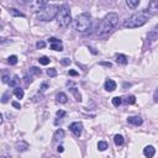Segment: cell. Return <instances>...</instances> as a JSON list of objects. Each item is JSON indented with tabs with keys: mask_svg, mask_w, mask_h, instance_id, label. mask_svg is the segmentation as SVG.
<instances>
[{
	"mask_svg": "<svg viewBox=\"0 0 158 158\" xmlns=\"http://www.w3.org/2000/svg\"><path fill=\"white\" fill-rule=\"evenodd\" d=\"M117 22H119V15L116 14V12H109V14L101 20V22L98 27L97 35L100 37L107 35L116 25H117Z\"/></svg>",
	"mask_w": 158,
	"mask_h": 158,
	"instance_id": "6da1fadb",
	"label": "cell"
},
{
	"mask_svg": "<svg viewBox=\"0 0 158 158\" xmlns=\"http://www.w3.org/2000/svg\"><path fill=\"white\" fill-rule=\"evenodd\" d=\"M148 21V14L147 11H140L136 14L131 15L127 20L124 21V27L126 28H136V27H141Z\"/></svg>",
	"mask_w": 158,
	"mask_h": 158,
	"instance_id": "7a4b0ae2",
	"label": "cell"
},
{
	"mask_svg": "<svg viewBox=\"0 0 158 158\" xmlns=\"http://www.w3.org/2000/svg\"><path fill=\"white\" fill-rule=\"evenodd\" d=\"M73 27L78 32H86L91 27V16L89 12H83L73 20Z\"/></svg>",
	"mask_w": 158,
	"mask_h": 158,
	"instance_id": "3957f363",
	"label": "cell"
},
{
	"mask_svg": "<svg viewBox=\"0 0 158 158\" xmlns=\"http://www.w3.org/2000/svg\"><path fill=\"white\" fill-rule=\"evenodd\" d=\"M58 10H59V6L58 5H55V4H47V6H46L41 12H38L37 19H38L40 21H45V22L52 21V20L57 16Z\"/></svg>",
	"mask_w": 158,
	"mask_h": 158,
	"instance_id": "277c9868",
	"label": "cell"
},
{
	"mask_svg": "<svg viewBox=\"0 0 158 158\" xmlns=\"http://www.w3.org/2000/svg\"><path fill=\"white\" fill-rule=\"evenodd\" d=\"M57 19H58V25L61 27H68L69 24L72 22V15H70V10L68 4H63L57 14Z\"/></svg>",
	"mask_w": 158,
	"mask_h": 158,
	"instance_id": "5b68a950",
	"label": "cell"
},
{
	"mask_svg": "<svg viewBox=\"0 0 158 158\" xmlns=\"http://www.w3.org/2000/svg\"><path fill=\"white\" fill-rule=\"evenodd\" d=\"M28 6L30 9L35 12H41L46 6H47V3L46 1H42V0H35V1H31L28 3Z\"/></svg>",
	"mask_w": 158,
	"mask_h": 158,
	"instance_id": "8992f818",
	"label": "cell"
},
{
	"mask_svg": "<svg viewBox=\"0 0 158 158\" xmlns=\"http://www.w3.org/2000/svg\"><path fill=\"white\" fill-rule=\"evenodd\" d=\"M69 130L73 132L77 137H79L83 132V124L82 122H73L69 125Z\"/></svg>",
	"mask_w": 158,
	"mask_h": 158,
	"instance_id": "52a82bcc",
	"label": "cell"
},
{
	"mask_svg": "<svg viewBox=\"0 0 158 158\" xmlns=\"http://www.w3.org/2000/svg\"><path fill=\"white\" fill-rule=\"evenodd\" d=\"M104 88H105L106 91H114L116 89V82L113 80V79H107L104 84Z\"/></svg>",
	"mask_w": 158,
	"mask_h": 158,
	"instance_id": "ba28073f",
	"label": "cell"
},
{
	"mask_svg": "<svg viewBox=\"0 0 158 158\" xmlns=\"http://www.w3.org/2000/svg\"><path fill=\"white\" fill-rule=\"evenodd\" d=\"M28 143L26 142V141H20V142H18L16 143V146H15V148H16V151L18 152H25V151H27L28 149Z\"/></svg>",
	"mask_w": 158,
	"mask_h": 158,
	"instance_id": "9c48e42d",
	"label": "cell"
},
{
	"mask_svg": "<svg viewBox=\"0 0 158 158\" xmlns=\"http://www.w3.org/2000/svg\"><path fill=\"white\" fill-rule=\"evenodd\" d=\"M155 153H156V148L153 146H146L143 148V155L147 158H152L153 156H155Z\"/></svg>",
	"mask_w": 158,
	"mask_h": 158,
	"instance_id": "30bf717a",
	"label": "cell"
},
{
	"mask_svg": "<svg viewBox=\"0 0 158 158\" xmlns=\"http://www.w3.org/2000/svg\"><path fill=\"white\" fill-rule=\"evenodd\" d=\"M127 122L135 125V126H141V125H142V122H143V120L141 119L140 116H131V117L127 119Z\"/></svg>",
	"mask_w": 158,
	"mask_h": 158,
	"instance_id": "8fae6325",
	"label": "cell"
},
{
	"mask_svg": "<svg viewBox=\"0 0 158 158\" xmlns=\"http://www.w3.org/2000/svg\"><path fill=\"white\" fill-rule=\"evenodd\" d=\"M64 131L62 130V128H59V130H57L55 132V135H53V141L55 142H58V141H61V140H63L64 138Z\"/></svg>",
	"mask_w": 158,
	"mask_h": 158,
	"instance_id": "7c38bea8",
	"label": "cell"
},
{
	"mask_svg": "<svg viewBox=\"0 0 158 158\" xmlns=\"http://www.w3.org/2000/svg\"><path fill=\"white\" fill-rule=\"evenodd\" d=\"M158 38V32H157V28H153L151 32H148L147 35V40L149 42H156V40Z\"/></svg>",
	"mask_w": 158,
	"mask_h": 158,
	"instance_id": "4fadbf2b",
	"label": "cell"
},
{
	"mask_svg": "<svg viewBox=\"0 0 158 158\" xmlns=\"http://www.w3.org/2000/svg\"><path fill=\"white\" fill-rule=\"evenodd\" d=\"M148 11H151L152 15H156L157 11H158V1H151L148 5Z\"/></svg>",
	"mask_w": 158,
	"mask_h": 158,
	"instance_id": "5bb4252c",
	"label": "cell"
},
{
	"mask_svg": "<svg viewBox=\"0 0 158 158\" xmlns=\"http://www.w3.org/2000/svg\"><path fill=\"white\" fill-rule=\"evenodd\" d=\"M56 100L57 103H61V104H65L68 100V98H67V95H65L64 93H58L56 95Z\"/></svg>",
	"mask_w": 158,
	"mask_h": 158,
	"instance_id": "9a60e30c",
	"label": "cell"
},
{
	"mask_svg": "<svg viewBox=\"0 0 158 158\" xmlns=\"http://www.w3.org/2000/svg\"><path fill=\"white\" fill-rule=\"evenodd\" d=\"M116 62H117L119 64H122V65H126L127 64V57L125 56V55H117L116 56Z\"/></svg>",
	"mask_w": 158,
	"mask_h": 158,
	"instance_id": "2e32d148",
	"label": "cell"
},
{
	"mask_svg": "<svg viewBox=\"0 0 158 158\" xmlns=\"http://www.w3.org/2000/svg\"><path fill=\"white\" fill-rule=\"evenodd\" d=\"M14 95L18 99H22L24 98V95H25V91H24V89H21L20 86H18V88H15L14 89Z\"/></svg>",
	"mask_w": 158,
	"mask_h": 158,
	"instance_id": "e0dca14e",
	"label": "cell"
},
{
	"mask_svg": "<svg viewBox=\"0 0 158 158\" xmlns=\"http://www.w3.org/2000/svg\"><path fill=\"white\" fill-rule=\"evenodd\" d=\"M51 49L53 51H63V45H62V41L61 42H55V43H51Z\"/></svg>",
	"mask_w": 158,
	"mask_h": 158,
	"instance_id": "ac0fdd59",
	"label": "cell"
},
{
	"mask_svg": "<svg viewBox=\"0 0 158 158\" xmlns=\"http://www.w3.org/2000/svg\"><path fill=\"white\" fill-rule=\"evenodd\" d=\"M19 82H20V79L18 76H14L12 77V79L9 82V85L11 86V88H18V84H19Z\"/></svg>",
	"mask_w": 158,
	"mask_h": 158,
	"instance_id": "d6986e66",
	"label": "cell"
},
{
	"mask_svg": "<svg viewBox=\"0 0 158 158\" xmlns=\"http://www.w3.org/2000/svg\"><path fill=\"white\" fill-rule=\"evenodd\" d=\"M69 90H70V91H72V94L74 95V98H76V100H77V101H79V103H80V101H82V95H80V94H79V91L77 90V88H70Z\"/></svg>",
	"mask_w": 158,
	"mask_h": 158,
	"instance_id": "ffe728a7",
	"label": "cell"
},
{
	"mask_svg": "<svg viewBox=\"0 0 158 158\" xmlns=\"http://www.w3.org/2000/svg\"><path fill=\"white\" fill-rule=\"evenodd\" d=\"M126 4H127L128 7H131V9H135L136 6L140 5V0H127Z\"/></svg>",
	"mask_w": 158,
	"mask_h": 158,
	"instance_id": "44dd1931",
	"label": "cell"
},
{
	"mask_svg": "<svg viewBox=\"0 0 158 158\" xmlns=\"http://www.w3.org/2000/svg\"><path fill=\"white\" fill-rule=\"evenodd\" d=\"M114 141H115L116 146H122V144H124V137L121 135H116L114 137Z\"/></svg>",
	"mask_w": 158,
	"mask_h": 158,
	"instance_id": "7402d4cb",
	"label": "cell"
},
{
	"mask_svg": "<svg viewBox=\"0 0 158 158\" xmlns=\"http://www.w3.org/2000/svg\"><path fill=\"white\" fill-rule=\"evenodd\" d=\"M107 148V142L106 141H99V143H98V149L99 151H105V149Z\"/></svg>",
	"mask_w": 158,
	"mask_h": 158,
	"instance_id": "603a6c76",
	"label": "cell"
},
{
	"mask_svg": "<svg viewBox=\"0 0 158 158\" xmlns=\"http://www.w3.org/2000/svg\"><path fill=\"white\" fill-rule=\"evenodd\" d=\"M38 62H40V64H42V65H47L49 62H51V59H49L48 57L43 56V57H40V58H38Z\"/></svg>",
	"mask_w": 158,
	"mask_h": 158,
	"instance_id": "cb8c5ba5",
	"label": "cell"
},
{
	"mask_svg": "<svg viewBox=\"0 0 158 158\" xmlns=\"http://www.w3.org/2000/svg\"><path fill=\"white\" fill-rule=\"evenodd\" d=\"M7 63L11 64V65H15L16 63H18V56H15V55L10 56L9 58H7Z\"/></svg>",
	"mask_w": 158,
	"mask_h": 158,
	"instance_id": "d4e9b609",
	"label": "cell"
},
{
	"mask_svg": "<svg viewBox=\"0 0 158 158\" xmlns=\"http://www.w3.org/2000/svg\"><path fill=\"white\" fill-rule=\"evenodd\" d=\"M122 104V99L120 98V97H115V98H113V105L114 106H116V107H119L120 105Z\"/></svg>",
	"mask_w": 158,
	"mask_h": 158,
	"instance_id": "484cf974",
	"label": "cell"
},
{
	"mask_svg": "<svg viewBox=\"0 0 158 158\" xmlns=\"http://www.w3.org/2000/svg\"><path fill=\"white\" fill-rule=\"evenodd\" d=\"M47 76L51 77V78L56 77V76H57V69H56V68H49V69H47Z\"/></svg>",
	"mask_w": 158,
	"mask_h": 158,
	"instance_id": "4316f807",
	"label": "cell"
},
{
	"mask_svg": "<svg viewBox=\"0 0 158 158\" xmlns=\"http://www.w3.org/2000/svg\"><path fill=\"white\" fill-rule=\"evenodd\" d=\"M9 98H10V93H9V91H5L4 95L1 97V103L3 104H6L7 101H9Z\"/></svg>",
	"mask_w": 158,
	"mask_h": 158,
	"instance_id": "83f0119b",
	"label": "cell"
},
{
	"mask_svg": "<svg viewBox=\"0 0 158 158\" xmlns=\"http://www.w3.org/2000/svg\"><path fill=\"white\" fill-rule=\"evenodd\" d=\"M10 14L14 16H21V18H25V14H22L21 11H18L16 9H10Z\"/></svg>",
	"mask_w": 158,
	"mask_h": 158,
	"instance_id": "f1b7e54d",
	"label": "cell"
},
{
	"mask_svg": "<svg viewBox=\"0 0 158 158\" xmlns=\"http://www.w3.org/2000/svg\"><path fill=\"white\" fill-rule=\"evenodd\" d=\"M30 73L31 74H36V76H41V69L37 67H31L30 68Z\"/></svg>",
	"mask_w": 158,
	"mask_h": 158,
	"instance_id": "f546056e",
	"label": "cell"
},
{
	"mask_svg": "<svg viewBox=\"0 0 158 158\" xmlns=\"http://www.w3.org/2000/svg\"><path fill=\"white\" fill-rule=\"evenodd\" d=\"M125 101H126V104H130V105H132V104L136 103V98L134 97V95H131V97H128Z\"/></svg>",
	"mask_w": 158,
	"mask_h": 158,
	"instance_id": "4dcf8cb0",
	"label": "cell"
},
{
	"mask_svg": "<svg viewBox=\"0 0 158 158\" xmlns=\"http://www.w3.org/2000/svg\"><path fill=\"white\" fill-rule=\"evenodd\" d=\"M56 115H57L58 119H62V117H64V116H65V111H63V110H58L57 113H56Z\"/></svg>",
	"mask_w": 158,
	"mask_h": 158,
	"instance_id": "1f68e13d",
	"label": "cell"
},
{
	"mask_svg": "<svg viewBox=\"0 0 158 158\" xmlns=\"http://www.w3.org/2000/svg\"><path fill=\"white\" fill-rule=\"evenodd\" d=\"M61 63L63 64V65H69L70 64V59H69V58H62Z\"/></svg>",
	"mask_w": 158,
	"mask_h": 158,
	"instance_id": "d6a6232c",
	"label": "cell"
},
{
	"mask_svg": "<svg viewBox=\"0 0 158 158\" xmlns=\"http://www.w3.org/2000/svg\"><path fill=\"white\" fill-rule=\"evenodd\" d=\"M45 46H46V42H43V41H38V42L36 43L37 48H45Z\"/></svg>",
	"mask_w": 158,
	"mask_h": 158,
	"instance_id": "836d02e7",
	"label": "cell"
},
{
	"mask_svg": "<svg viewBox=\"0 0 158 158\" xmlns=\"http://www.w3.org/2000/svg\"><path fill=\"white\" fill-rule=\"evenodd\" d=\"M3 83H5V84H9V82H10V78H9V76H6V74H5V76H3Z\"/></svg>",
	"mask_w": 158,
	"mask_h": 158,
	"instance_id": "e575fe53",
	"label": "cell"
},
{
	"mask_svg": "<svg viewBox=\"0 0 158 158\" xmlns=\"http://www.w3.org/2000/svg\"><path fill=\"white\" fill-rule=\"evenodd\" d=\"M11 104H12V106H14V107H16V109H21V105H20V103H18V101H12Z\"/></svg>",
	"mask_w": 158,
	"mask_h": 158,
	"instance_id": "d590c367",
	"label": "cell"
},
{
	"mask_svg": "<svg viewBox=\"0 0 158 158\" xmlns=\"http://www.w3.org/2000/svg\"><path fill=\"white\" fill-rule=\"evenodd\" d=\"M24 79H25V83H26V85H28V84H30V83L32 82V79H31V77H30V78H28L27 76H25V78H24Z\"/></svg>",
	"mask_w": 158,
	"mask_h": 158,
	"instance_id": "8d00e7d4",
	"label": "cell"
},
{
	"mask_svg": "<svg viewBox=\"0 0 158 158\" xmlns=\"http://www.w3.org/2000/svg\"><path fill=\"white\" fill-rule=\"evenodd\" d=\"M100 65H104V67H111V65H113V64H111L110 62H101Z\"/></svg>",
	"mask_w": 158,
	"mask_h": 158,
	"instance_id": "74e56055",
	"label": "cell"
},
{
	"mask_svg": "<svg viewBox=\"0 0 158 158\" xmlns=\"http://www.w3.org/2000/svg\"><path fill=\"white\" fill-rule=\"evenodd\" d=\"M68 74H69V76H72V77H77L78 76V72H76V70H69Z\"/></svg>",
	"mask_w": 158,
	"mask_h": 158,
	"instance_id": "f35d334b",
	"label": "cell"
},
{
	"mask_svg": "<svg viewBox=\"0 0 158 158\" xmlns=\"http://www.w3.org/2000/svg\"><path fill=\"white\" fill-rule=\"evenodd\" d=\"M47 88H48V84H47V83H43V84L41 85V91H45Z\"/></svg>",
	"mask_w": 158,
	"mask_h": 158,
	"instance_id": "ab89813d",
	"label": "cell"
},
{
	"mask_svg": "<svg viewBox=\"0 0 158 158\" xmlns=\"http://www.w3.org/2000/svg\"><path fill=\"white\" fill-rule=\"evenodd\" d=\"M57 151L59 152V153H62V152L64 151V147H63V146H58V147H57Z\"/></svg>",
	"mask_w": 158,
	"mask_h": 158,
	"instance_id": "60d3db41",
	"label": "cell"
},
{
	"mask_svg": "<svg viewBox=\"0 0 158 158\" xmlns=\"http://www.w3.org/2000/svg\"><path fill=\"white\" fill-rule=\"evenodd\" d=\"M88 48L90 49V51H91V52H93V53H94V55H97V51H94V48H91V47H88Z\"/></svg>",
	"mask_w": 158,
	"mask_h": 158,
	"instance_id": "b9f144b4",
	"label": "cell"
},
{
	"mask_svg": "<svg viewBox=\"0 0 158 158\" xmlns=\"http://www.w3.org/2000/svg\"><path fill=\"white\" fill-rule=\"evenodd\" d=\"M155 103H157V91H155Z\"/></svg>",
	"mask_w": 158,
	"mask_h": 158,
	"instance_id": "7bdbcfd3",
	"label": "cell"
},
{
	"mask_svg": "<svg viewBox=\"0 0 158 158\" xmlns=\"http://www.w3.org/2000/svg\"><path fill=\"white\" fill-rule=\"evenodd\" d=\"M1 124H3V115L0 114V125H1Z\"/></svg>",
	"mask_w": 158,
	"mask_h": 158,
	"instance_id": "ee69618b",
	"label": "cell"
},
{
	"mask_svg": "<svg viewBox=\"0 0 158 158\" xmlns=\"http://www.w3.org/2000/svg\"><path fill=\"white\" fill-rule=\"evenodd\" d=\"M4 41H5V40H4V38H0V43H3V42H4Z\"/></svg>",
	"mask_w": 158,
	"mask_h": 158,
	"instance_id": "f6af8a7d",
	"label": "cell"
}]
</instances>
